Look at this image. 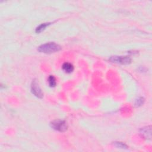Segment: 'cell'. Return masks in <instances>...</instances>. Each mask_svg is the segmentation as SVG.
I'll return each instance as SVG.
<instances>
[{"mask_svg": "<svg viewBox=\"0 0 152 152\" xmlns=\"http://www.w3.org/2000/svg\"><path fill=\"white\" fill-rule=\"evenodd\" d=\"M50 126L53 129L60 131V132H64L67 130L68 126L65 121L63 120H55L50 122Z\"/></svg>", "mask_w": 152, "mask_h": 152, "instance_id": "cell-2", "label": "cell"}, {"mask_svg": "<svg viewBox=\"0 0 152 152\" xmlns=\"http://www.w3.org/2000/svg\"><path fill=\"white\" fill-rule=\"evenodd\" d=\"M115 146L117 147H120V148H122V149H126L127 148V146L126 144H124L122 142H115Z\"/></svg>", "mask_w": 152, "mask_h": 152, "instance_id": "cell-10", "label": "cell"}, {"mask_svg": "<svg viewBox=\"0 0 152 152\" xmlns=\"http://www.w3.org/2000/svg\"><path fill=\"white\" fill-rule=\"evenodd\" d=\"M48 83L49 84L50 87H55L56 86L57 82H56V79L54 77V76L53 75H50L48 78Z\"/></svg>", "mask_w": 152, "mask_h": 152, "instance_id": "cell-8", "label": "cell"}, {"mask_svg": "<svg viewBox=\"0 0 152 152\" xmlns=\"http://www.w3.org/2000/svg\"><path fill=\"white\" fill-rule=\"evenodd\" d=\"M31 91L32 93L39 98H42L43 93L42 92L41 88H40L36 80H33L31 84Z\"/></svg>", "mask_w": 152, "mask_h": 152, "instance_id": "cell-3", "label": "cell"}, {"mask_svg": "<svg viewBox=\"0 0 152 152\" xmlns=\"http://www.w3.org/2000/svg\"><path fill=\"white\" fill-rule=\"evenodd\" d=\"M140 134L142 135L147 140H150L151 137V126H147V127L143 128L140 130Z\"/></svg>", "mask_w": 152, "mask_h": 152, "instance_id": "cell-5", "label": "cell"}, {"mask_svg": "<svg viewBox=\"0 0 152 152\" xmlns=\"http://www.w3.org/2000/svg\"><path fill=\"white\" fill-rule=\"evenodd\" d=\"M49 24H50V23H42V24H41V25H39V26L36 28V32L37 33H39L42 32V31H44L46 29V28L48 26H49Z\"/></svg>", "mask_w": 152, "mask_h": 152, "instance_id": "cell-7", "label": "cell"}, {"mask_svg": "<svg viewBox=\"0 0 152 152\" xmlns=\"http://www.w3.org/2000/svg\"><path fill=\"white\" fill-rule=\"evenodd\" d=\"M144 99L143 97H140L138 98V99L136 100L135 102V105L136 106H142L143 104H144Z\"/></svg>", "mask_w": 152, "mask_h": 152, "instance_id": "cell-9", "label": "cell"}, {"mask_svg": "<svg viewBox=\"0 0 152 152\" xmlns=\"http://www.w3.org/2000/svg\"><path fill=\"white\" fill-rule=\"evenodd\" d=\"M110 60L113 62L120 63L122 64H129L131 62V59L129 57H111Z\"/></svg>", "mask_w": 152, "mask_h": 152, "instance_id": "cell-4", "label": "cell"}, {"mask_svg": "<svg viewBox=\"0 0 152 152\" xmlns=\"http://www.w3.org/2000/svg\"><path fill=\"white\" fill-rule=\"evenodd\" d=\"M61 46L55 42H49L41 45L37 48L39 52L45 54H52L61 50Z\"/></svg>", "mask_w": 152, "mask_h": 152, "instance_id": "cell-1", "label": "cell"}, {"mask_svg": "<svg viewBox=\"0 0 152 152\" xmlns=\"http://www.w3.org/2000/svg\"><path fill=\"white\" fill-rule=\"evenodd\" d=\"M62 70L67 73H71L74 70L73 66L69 62H66L62 65Z\"/></svg>", "mask_w": 152, "mask_h": 152, "instance_id": "cell-6", "label": "cell"}]
</instances>
